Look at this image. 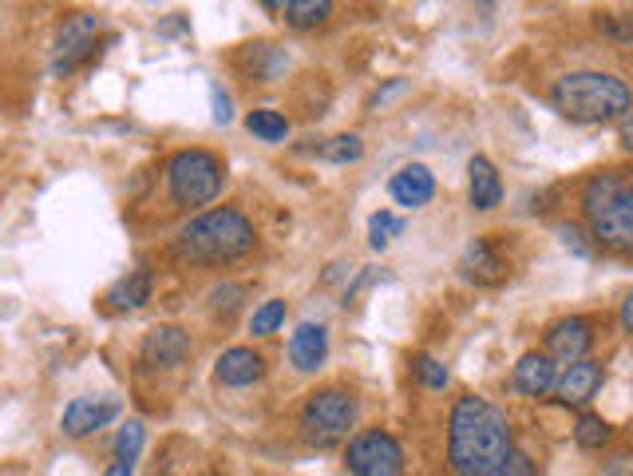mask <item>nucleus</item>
<instances>
[{"instance_id": "nucleus-17", "label": "nucleus", "mask_w": 633, "mask_h": 476, "mask_svg": "<svg viewBox=\"0 0 633 476\" xmlns=\"http://www.w3.org/2000/svg\"><path fill=\"white\" fill-rule=\"evenodd\" d=\"M389 195L396 199L401 206H408V211H416V206L432 203L435 195V175L423 163H408V167H401L396 175H392L389 183Z\"/></svg>"}, {"instance_id": "nucleus-11", "label": "nucleus", "mask_w": 633, "mask_h": 476, "mask_svg": "<svg viewBox=\"0 0 633 476\" xmlns=\"http://www.w3.org/2000/svg\"><path fill=\"white\" fill-rule=\"evenodd\" d=\"M115 417H119V401L115 397H76L64 409V433L79 441V437H91L96 429L112 425Z\"/></svg>"}, {"instance_id": "nucleus-2", "label": "nucleus", "mask_w": 633, "mask_h": 476, "mask_svg": "<svg viewBox=\"0 0 633 476\" xmlns=\"http://www.w3.org/2000/svg\"><path fill=\"white\" fill-rule=\"evenodd\" d=\"M550 103L558 115H567L574 124H606V120H622L633 108V91L625 79L610 72H570L555 79Z\"/></svg>"}, {"instance_id": "nucleus-10", "label": "nucleus", "mask_w": 633, "mask_h": 476, "mask_svg": "<svg viewBox=\"0 0 633 476\" xmlns=\"http://www.w3.org/2000/svg\"><path fill=\"white\" fill-rule=\"evenodd\" d=\"M190 353H194V346H190L187 329L155 326L143 338V350H139V358H143V365H151V369H178L182 362H190Z\"/></svg>"}, {"instance_id": "nucleus-9", "label": "nucleus", "mask_w": 633, "mask_h": 476, "mask_svg": "<svg viewBox=\"0 0 633 476\" xmlns=\"http://www.w3.org/2000/svg\"><path fill=\"white\" fill-rule=\"evenodd\" d=\"M594 242L606 250H633V183L613 199L602 215L590 218Z\"/></svg>"}, {"instance_id": "nucleus-25", "label": "nucleus", "mask_w": 633, "mask_h": 476, "mask_svg": "<svg viewBox=\"0 0 633 476\" xmlns=\"http://www.w3.org/2000/svg\"><path fill=\"white\" fill-rule=\"evenodd\" d=\"M404 235V218H396L392 211H380V215L368 218V247L372 250H384L392 238Z\"/></svg>"}, {"instance_id": "nucleus-6", "label": "nucleus", "mask_w": 633, "mask_h": 476, "mask_svg": "<svg viewBox=\"0 0 633 476\" xmlns=\"http://www.w3.org/2000/svg\"><path fill=\"white\" fill-rule=\"evenodd\" d=\"M345 465L353 476H404V449L392 433L365 429L349 441Z\"/></svg>"}, {"instance_id": "nucleus-33", "label": "nucleus", "mask_w": 633, "mask_h": 476, "mask_svg": "<svg viewBox=\"0 0 633 476\" xmlns=\"http://www.w3.org/2000/svg\"><path fill=\"white\" fill-rule=\"evenodd\" d=\"M618 322H622V329L633 338V290L625 295V302H622V310H618Z\"/></svg>"}, {"instance_id": "nucleus-20", "label": "nucleus", "mask_w": 633, "mask_h": 476, "mask_svg": "<svg viewBox=\"0 0 633 476\" xmlns=\"http://www.w3.org/2000/svg\"><path fill=\"white\" fill-rule=\"evenodd\" d=\"M103 302L112 310H139L143 302H151V271H127L119 283H112Z\"/></svg>"}, {"instance_id": "nucleus-16", "label": "nucleus", "mask_w": 633, "mask_h": 476, "mask_svg": "<svg viewBox=\"0 0 633 476\" xmlns=\"http://www.w3.org/2000/svg\"><path fill=\"white\" fill-rule=\"evenodd\" d=\"M602 381H606V365L602 362H578V365H570L567 374L558 377V401L562 405H574V409H582V405H590L594 401V393L602 389Z\"/></svg>"}, {"instance_id": "nucleus-14", "label": "nucleus", "mask_w": 633, "mask_h": 476, "mask_svg": "<svg viewBox=\"0 0 633 476\" xmlns=\"http://www.w3.org/2000/svg\"><path fill=\"white\" fill-rule=\"evenodd\" d=\"M214 377H218V386L245 389V386H254V381L266 377V358L254 353L250 346H233V350H226L223 358H218Z\"/></svg>"}, {"instance_id": "nucleus-26", "label": "nucleus", "mask_w": 633, "mask_h": 476, "mask_svg": "<svg viewBox=\"0 0 633 476\" xmlns=\"http://www.w3.org/2000/svg\"><path fill=\"white\" fill-rule=\"evenodd\" d=\"M412 369H416V377H420L423 389H447V381H452V374H447V365L440 362V358H432V353H416V362H412Z\"/></svg>"}, {"instance_id": "nucleus-19", "label": "nucleus", "mask_w": 633, "mask_h": 476, "mask_svg": "<svg viewBox=\"0 0 633 476\" xmlns=\"http://www.w3.org/2000/svg\"><path fill=\"white\" fill-rule=\"evenodd\" d=\"M625 187H630V175H625V171H598V175H590V183L582 187V215L586 218L602 215Z\"/></svg>"}, {"instance_id": "nucleus-27", "label": "nucleus", "mask_w": 633, "mask_h": 476, "mask_svg": "<svg viewBox=\"0 0 633 476\" xmlns=\"http://www.w3.org/2000/svg\"><path fill=\"white\" fill-rule=\"evenodd\" d=\"M321 155L329 163H356L365 155V139L360 136H333L329 143H321Z\"/></svg>"}, {"instance_id": "nucleus-32", "label": "nucleus", "mask_w": 633, "mask_h": 476, "mask_svg": "<svg viewBox=\"0 0 633 476\" xmlns=\"http://www.w3.org/2000/svg\"><path fill=\"white\" fill-rule=\"evenodd\" d=\"M211 100H214V124H230L233 112H230V96H226L218 84H211Z\"/></svg>"}, {"instance_id": "nucleus-22", "label": "nucleus", "mask_w": 633, "mask_h": 476, "mask_svg": "<svg viewBox=\"0 0 633 476\" xmlns=\"http://www.w3.org/2000/svg\"><path fill=\"white\" fill-rule=\"evenodd\" d=\"M245 127H250V136L266 139V143H281L289 136V120L274 108H254L245 115Z\"/></svg>"}, {"instance_id": "nucleus-21", "label": "nucleus", "mask_w": 633, "mask_h": 476, "mask_svg": "<svg viewBox=\"0 0 633 476\" xmlns=\"http://www.w3.org/2000/svg\"><path fill=\"white\" fill-rule=\"evenodd\" d=\"M281 12H286V24H293V28H317L333 16V4L329 0H286Z\"/></svg>"}, {"instance_id": "nucleus-1", "label": "nucleus", "mask_w": 633, "mask_h": 476, "mask_svg": "<svg viewBox=\"0 0 633 476\" xmlns=\"http://www.w3.org/2000/svg\"><path fill=\"white\" fill-rule=\"evenodd\" d=\"M515 453L511 421L488 397L464 393L447 413V465L456 476H499Z\"/></svg>"}, {"instance_id": "nucleus-3", "label": "nucleus", "mask_w": 633, "mask_h": 476, "mask_svg": "<svg viewBox=\"0 0 633 476\" xmlns=\"http://www.w3.org/2000/svg\"><path fill=\"white\" fill-rule=\"evenodd\" d=\"M254 223L238 206H218L178 230L175 254L190 262H233L254 250Z\"/></svg>"}, {"instance_id": "nucleus-23", "label": "nucleus", "mask_w": 633, "mask_h": 476, "mask_svg": "<svg viewBox=\"0 0 633 476\" xmlns=\"http://www.w3.org/2000/svg\"><path fill=\"white\" fill-rule=\"evenodd\" d=\"M574 441H578V449L598 453V449H606V444L613 441V429L598 417V413H582L574 425Z\"/></svg>"}, {"instance_id": "nucleus-15", "label": "nucleus", "mask_w": 633, "mask_h": 476, "mask_svg": "<svg viewBox=\"0 0 633 476\" xmlns=\"http://www.w3.org/2000/svg\"><path fill=\"white\" fill-rule=\"evenodd\" d=\"M511 386L519 389L522 397H546L558 389V365L546 358V353L531 350L522 353L519 362H515V374H511Z\"/></svg>"}, {"instance_id": "nucleus-30", "label": "nucleus", "mask_w": 633, "mask_h": 476, "mask_svg": "<svg viewBox=\"0 0 633 476\" xmlns=\"http://www.w3.org/2000/svg\"><path fill=\"white\" fill-rule=\"evenodd\" d=\"M499 476H539V473H534V461H531V456L515 449V453L507 456V461H503Z\"/></svg>"}, {"instance_id": "nucleus-12", "label": "nucleus", "mask_w": 633, "mask_h": 476, "mask_svg": "<svg viewBox=\"0 0 633 476\" xmlns=\"http://www.w3.org/2000/svg\"><path fill=\"white\" fill-rule=\"evenodd\" d=\"M459 278L476 286H499L507 278V262L495 254L488 238H471L459 254Z\"/></svg>"}, {"instance_id": "nucleus-4", "label": "nucleus", "mask_w": 633, "mask_h": 476, "mask_svg": "<svg viewBox=\"0 0 633 476\" xmlns=\"http://www.w3.org/2000/svg\"><path fill=\"white\" fill-rule=\"evenodd\" d=\"M356 397L349 389H317V393L301 405L297 413V437L309 449H333V444L349 441V433L356 425Z\"/></svg>"}, {"instance_id": "nucleus-35", "label": "nucleus", "mask_w": 633, "mask_h": 476, "mask_svg": "<svg viewBox=\"0 0 633 476\" xmlns=\"http://www.w3.org/2000/svg\"><path fill=\"white\" fill-rule=\"evenodd\" d=\"M622 143H625V148L633 151V112H630V115H625V120H622Z\"/></svg>"}, {"instance_id": "nucleus-28", "label": "nucleus", "mask_w": 633, "mask_h": 476, "mask_svg": "<svg viewBox=\"0 0 633 476\" xmlns=\"http://www.w3.org/2000/svg\"><path fill=\"white\" fill-rule=\"evenodd\" d=\"M143 453V425L139 421H127L119 433H115V461H139Z\"/></svg>"}, {"instance_id": "nucleus-5", "label": "nucleus", "mask_w": 633, "mask_h": 476, "mask_svg": "<svg viewBox=\"0 0 633 476\" xmlns=\"http://www.w3.org/2000/svg\"><path fill=\"white\" fill-rule=\"evenodd\" d=\"M226 183L223 159L211 151H178L167 163V191L170 203L190 211V206H206L218 199Z\"/></svg>"}, {"instance_id": "nucleus-29", "label": "nucleus", "mask_w": 633, "mask_h": 476, "mask_svg": "<svg viewBox=\"0 0 633 476\" xmlns=\"http://www.w3.org/2000/svg\"><path fill=\"white\" fill-rule=\"evenodd\" d=\"M242 298H245V290H242V286L226 283V286H218V290H211V310H214V314L230 317L233 310L242 306Z\"/></svg>"}, {"instance_id": "nucleus-18", "label": "nucleus", "mask_w": 633, "mask_h": 476, "mask_svg": "<svg viewBox=\"0 0 633 476\" xmlns=\"http://www.w3.org/2000/svg\"><path fill=\"white\" fill-rule=\"evenodd\" d=\"M467 195L476 211H495L503 203V179L488 155H476L467 163Z\"/></svg>"}, {"instance_id": "nucleus-8", "label": "nucleus", "mask_w": 633, "mask_h": 476, "mask_svg": "<svg viewBox=\"0 0 633 476\" xmlns=\"http://www.w3.org/2000/svg\"><path fill=\"white\" fill-rule=\"evenodd\" d=\"M590 346H594V326H590V317H558L555 326L546 329V358L555 365H578V362H586V353Z\"/></svg>"}, {"instance_id": "nucleus-34", "label": "nucleus", "mask_w": 633, "mask_h": 476, "mask_svg": "<svg viewBox=\"0 0 633 476\" xmlns=\"http://www.w3.org/2000/svg\"><path fill=\"white\" fill-rule=\"evenodd\" d=\"M103 476H135V461H112V468Z\"/></svg>"}, {"instance_id": "nucleus-13", "label": "nucleus", "mask_w": 633, "mask_h": 476, "mask_svg": "<svg viewBox=\"0 0 633 476\" xmlns=\"http://www.w3.org/2000/svg\"><path fill=\"white\" fill-rule=\"evenodd\" d=\"M329 358V329L321 322H301L289 338V362L297 374H317Z\"/></svg>"}, {"instance_id": "nucleus-7", "label": "nucleus", "mask_w": 633, "mask_h": 476, "mask_svg": "<svg viewBox=\"0 0 633 476\" xmlns=\"http://www.w3.org/2000/svg\"><path fill=\"white\" fill-rule=\"evenodd\" d=\"M103 21L100 16H91V12H76V16H67L64 28L56 36V60H52V72L56 76H67V72H76L84 60L96 57V36H100Z\"/></svg>"}, {"instance_id": "nucleus-31", "label": "nucleus", "mask_w": 633, "mask_h": 476, "mask_svg": "<svg viewBox=\"0 0 633 476\" xmlns=\"http://www.w3.org/2000/svg\"><path fill=\"white\" fill-rule=\"evenodd\" d=\"M558 238H562V242H567L574 254H590L586 235H582V227H578V223H562V227H558Z\"/></svg>"}, {"instance_id": "nucleus-24", "label": "nucleus", "mask_w": 633, "mask_h": 476, "mask_svg": "<svg viewBox=\"0 0 633 476\" xmlns=\"http://www.w3.org/2000/svg\"><path fill=\"white\" fill-rule=\"evenodd\" d=\"M281 326H286V302H281V298L262 302V306L254 310V317H250V334H254V338H269V334H278Z\"/></svg>"}]
</instances>
